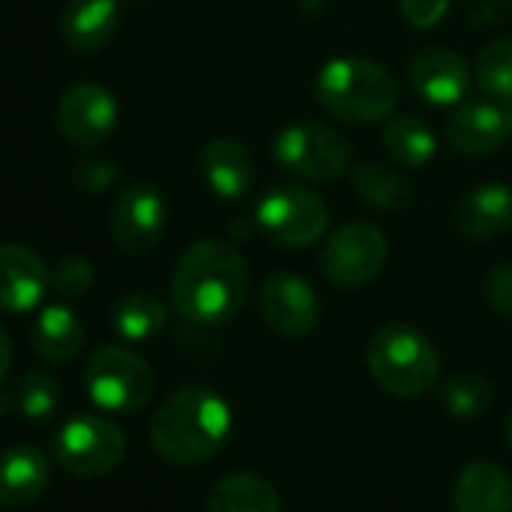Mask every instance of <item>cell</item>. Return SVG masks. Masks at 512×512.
Masks as SVG:
<instances>
[{"instance_id": "1", "label": "cell", "mask_w": 512, "mask_h": 512, "mask_svg": "<svg viewBox=\"0 0 512 512\" xmlns=\"http://www.w3.org/2000/svg\"><path fill=\"white\" fill-rule=\"evenodd\" d=\"M244 256L217 238H202L184 250L172 275V308L196 326L229 323L247 299Z\"/></svg>"}, {"instance_id": "2", "label": "cell", "mask_w": 512, "mask_h": 512, "mask_svg": "<svg viewBox=\"0 0 512 512\" xmlns=\"http://www.w3.org/2000/svg\"><path fill=\"white\" fill-rule=\"evenodd\" d=\"M229 431V404L205 386H187L157 407L151 419V446L163 461L190 467L217 455Z\"/></svg>"}, {"instance_id": "3", "label": "cell", "mask_w": 512, "mask_h": 512, "mask_svg": "<svg viewBox=\"0 0 512 512\" xmlns=\"http://www.w3.org/2000/svg\"><path fill=\"white\" fill-rule=\"evenodd\" d=\"M320 106L344 124L386 121L398 106V85L386 67L368 58H335L317 76Z\"/></svg>"}, {"instance_id": "4", "label": "cell", "mask_w": 512, "mask_h": 512, "mask_svg": "<svg viewBox=\"0 0 512 512\" xmlns=\"http://www.w3.org/2000/svg\"><path fill=\"white\" fill-rule=\"evenodd\" d=\"M365 362L374 383L401 401L422 398L440 377V356L434 344L410 323L380 326L368 341Z\"/></svg>"}, {"instance_id": "5", "label": "cell", "mask_w": 512, "mask_h": 512, "mask_svg": "<svg viewBox=\"0 0 512 512\" xmlns=\"http://www.w3.org/2000/svg\"><path fill=\"white\" fill-rule=\"evenodd\" d=\"M85 389L100 410L139 413L157 389L154 368L133 350L100 347L85 365Z\"/></svg>"}, {"instance_id": "6", "label": "cell", "mask_w": 512, "mask_h": 512, "mask_svg": "<svg viewBox=\"0 0 512 512\" xmlns=\"http://www.w3.org/2000/svg\"><path fill=\"white\" fill-rule=\"evenodd\" d=\"M55 461L82 479L112 473L127 455V434L103 416H73L67 419L52 443Z\"/></svg>"}, {"instance_id": "7", "label": "cell", "mask_w": 512, "mask_h": 512, "mask_svg": "<svg viewBox=\"0 0 512 512\" xmlns=\"http://www.w3.org/2000/svg\"><path fill=\"white\" fill-rule=\"evenodd\" d=\"M386 256L389 244L383 229L368 220H350L341 229H335L323 244L320 266L332 287L359 290L383 272Z\"/></svg>"}, {"instance_id": "8", "label": "cell", "mask_w": 512, "mask_h": 512, "mask_svg": "<svg viewBox=\"0 0 512 512\" xmlns=\"http://www.w3.org/2000/svg\"><path fill=\"white\" fill-rule=\"evenodd\" d=\"M253 220L281 247H308L329 229V208L314 190L281 184L263 193Z\"/></svg>"}, {"instance_id": "9", "label": "cell", "mask_w": 512, "mask_h": 512, "mask_svg": "<svg viewBox=\"0 0 512 512\" xmlns=\"http://www.w3.org/2000/svg\"><path fill=\"white\" fill-rule=\"evenodd\" d=\"M275 157L296 178L323 184V181L341 178L350 169L353 148L338 130H332L326 124L302 121V124H293L278 133Z\"/></svg>"}, {"instance_id": "10", "label": "cell", "mask_w": 512, "mask_h": 512, "mask_svg": "<svg viewBox=\"0 0 512 512\" xmlns=\"http://www.w3.org/2000/svg\"><path fill=\"white\" fill-rule=\"evenodd\" d=\"M260 317L278 338L302 341L320 323V302L305 278L290 272H275L263 281Z\"/></svg>"}, {"instance_id": "11", "label": "cell", "mask_w": 512, "mask_h": 512, "mask_svg": "<svg viewBox=\"0 0 512 512\" xmlns=\"http://www.w3.org/2000/svg\"><path fill=\"white\" fill-rule=\"evenodd\" d=\"M169 208L157 187L130 184L112 208V238L130 256L151 253L166 232Z\"/></svg>"}, {"instance_id": "12", "label": "cell", "mask_w": 512, "mask_h": 512, "mask_svg": "<svg viewBox=\"0 0 512 512\" xmlns=\"http://www.w3.org/2000/svg\"><path fill=\"white\" fill-rule=\"evenodd\" d=\"M118 127V100L97 82L73 85L58 103V130L76 148L103 145Z\"/></svg>"}, {"instance_id": "13", "label": "cell", "mask_w": 512, "mask_h": 512, "mask_svg": "<svg viewBox=\"0 0 512 512\" xmlns=\"http://www.w3.org/2000/svg\"><path fill=\"white\" fill-rule=\"evenodd\" d=\"M52 287V272L43 256L25 244H0V311L28 314Z\"/></svg>"}, {"instance_id": "14", "label": "cell", "mask_w": 512, "mask_h": 512, "mask_svg": "<svg viewBox=\"0 0 512 512\" xmlns=\"http://www.w3.org/2000/svg\"><path fill=\"white\" fill-rule=\"evenodd\" d=\"M407 82L419 100L431 106H455L470 88V70L461 55L443 46H431L413 55L407 67Z\"/></svg>"}, {"instance_id": "15", "label": "cell", "mask_w": 512, "mask_h": 512, "mask_svg": "<svg viewBox=\"0 0 512 512\" xmlns=\"http://www.w3.org/2000/svg\"><path fill=\"white\" fill-rule=\"evenodd\" d=\"M52 482L49 455L34 443H16L0 452V506H34Z\"/></svg>"}, {"instance_id": "16", "label": "cell", "mask_w": 512, "mask_h": 512, "mask_svg": "<svg viewBox=\"0 0 512 512\" xmlns=\"http://www.w3.org/2000/svg\"><path fill=\"white\" fill-rule=\"evenodd\" d=\"M449 145L464 157H485L494 154L509 139V121L506 109L494 103H464L452 112L446 124Z\"/></svg>"}, {"instance_id": "17", "label": "cell", "mask_w": 512, "mask_h": 512, "mask_svg": "<svg viewBox=\"0 0 512 512\" xmlns=\"http://www.w3.org/2000/svg\"><path fill=\"white\" fill-rule=\"evenodd\" d=\"M121 25L118 0H70L61 10V37L76 55L103 52Z\"/></svg>"}, {"instance_id": "18", "label": "cell", "mask_w": 512, "mask_h": 512, "mask_svg": "<svg viewBox=\"0 0 512 512\" xmlns=\"http://www.w3.org/2000/svg\"><path fill=\"white\" fill-rule=\"evenodd\" d=\"M455 512H512V476L494 461L467 464L452 485Z\"/></svg>"}, {"instance_id": "19", "label": "cell", "mask_w": 512, "mask_h": 512, "mask_svg": "<svg viewBox=\"0 0 512 512\" xmlns=\"http://www.w3.org/2000/svg\"><path fill=\"white\" fill-rule=\"evenodd\" d=\"M199 169L208 190L220 199H241L253 184V160L235 139H214L199 154Z\"/></svg>"}, {"instance_id": "20", "label": "cell", "mask_w": 512, "mask_h": 512, "mask_svg": "<svg viewBox=\"0 0 512 512\" xmlns=\"http://www.w3.org/2000/svg\"><path fill=\"white\" fill-rule=\"evenodd\" d=\"M455 223L467 238H494L512 226V190L503 184L473 187L455 208Z\"/></svg>"}, {"instance_id": "21", "label": "cell", "mask_w": 512, "mask_h": 512, "mask_svg": "<svg viewBox=\"0 0 512 512\" xmlns=\"http://www.w3.org/2000/svg\"><path fill=\"white\" fill-rule=\"evenodd\" d=\"M205 512H284L275 485L250 470L229 473L214 482Z\"/></svg>"}, {"instance_id": "22", "label": "cell", "mask_w": 512, "mask_h": 512, "mask_svg": "<svg viewBox=\"0 0 512 512\" xmlns=\"http://www.w3.org/2000/svg\"><path fill=\"white\" fill-rule=\"evenodd\" d=\"M85 347V326L67 305H49L34 323V350L52 365H70Z\"/></svg>"}, {"instance_id": "23", "label": "cell", "mask_w": 512, "mask_h": 512, "mask_svg": "<svg viewBox=\"0 0 512 512\" xmlns=\"http://www.w3.org/2000/svg\"><path fill=\"white\" fill-rule=\"evenodd\" d=\"M109 320H112V329L118 338H124L130 344H145L166 329L169 311L151 293H127L112 305Z\"/></svg>"}, {"instance_id": "24", "label": "cell", "mask_w": 512, "mask_h": 512, "mask_svg": "<svg viewBox=\"0 0 512 512\" xmlns=\"http://www.w3.org/2000/svg\"><path fill=\"white\" fill-rule=\"evenodd\" d=\"M383 145L389 157L404 169H422L437 154V139L422 118L401 115L389 118L383 127Z\"/></svg>"}, {"instance_id": "25", "label": "cell", "mask_w": 512, "mask_h": 512, "mask_svg": "<svg viewBox=\"0 0 512 512\" xmlns=\"http://www.w3.org/2000/svg\"><path fill=\"white\" fill-rule=\"evenodd\" d=\"M353 190L380 211H401L413 202V187L380 163H359L353 172Z\"/></svg>"}, {"instance_id": "26", "label": "cell", "mask_w": 512, "mask_h": 512, "mask_svg": "<svg viewBox=\"0 0 512 512\" xmlns=\"http://www.w3.org/2000/svg\"><path fill=\"white\" fill-rule=\"evenodd\" d=\"M491 398H494L491 383L482 374H473V371L452 374L440 386V401L455 419H473V416L485 413L491 407Z\"/></svg>"}, {"instance_id": "27", "label": "cell", "mask_w": 512, "mask_h": 512, "mask_svg": "<svg viewBox=\"0 0 512 512\" xmlns=\"http://www.w3.org/2000/svg\"><path fill=\"white\" fill-rule=\"evenodd\" d=\"M473 76L488 97L512 103V37L488 43L476 58Z\"/></svg>"}, {"instance_id": "28", "label": "cell", "mask_w": 512, "mask_h": 512, "mask_svg": "<svg viewBox=\"0 0 512 512\" xmlns=\"http://www.w3.org/2000/svg\"><path fill=\"white\" fill-rule=\"evenodd\" d=\"M13 395H16V407L28 419H34V422L49 419L58 410V404H61V386H58V380L49 371H37V368L34 371H25L19 377Z\"/></svg>"}, {"instance_id": "29", "label": "cell", "mask_w": 512, "mask_h": 512, "mask_svg": "<svg viewBox=\"0 0 512 512\" xmlns=\"http://www.w3.org/2000/svg\"><path fill=\"white\" fill-rule=\"evenodd\" d=\"M94 287V266L85 256H64L52 269V290L64 299H82Z\"/></svg>"}, {"instance_id": "30", "label": "cell", "mask_w": 512, "mask_h": 512, "mask_svg": "<svg viewBox=\"0 0 512 512\" xmlns=\"http://www.w3.org/2000/svg\"><path fill=\"white\" fill-rule=\"evenodd\" d=\"M485 302L506 320H512V263H500L485 275Z\"/></svg>"}, {"instance_id": "31", "label": "cell", "mask_w": 512, "mask_h": 512, "mask_svg": "<svg viewBox=\"0 0 512 512\" xmlns=\"http://www.w3.org/2000/svg\"><path fill=\"white\" fill-rule=\"evenodd\" d=\"M449 4L452 0H398V10L407 25H413L416 31H428L449 13Z\"/></svg>"}, {"instance_id": "32", "label": "cell", "mask_w": 512, "mask_h": 512, "mask_svg": "<svg viewBox=\"0 0 512 512\" xmlns=\"http://www.w3.org/2000/svg\"><path fill=\"white\" fill-rule=\"evenodd\" d=\"M76 184L82 190H106L112 181H115V166L112 163H103V160H91V163H79L76 166Z\"/></svg>"}, {"instance_id": "33", "label": "cell", "mask_w": 512, "mask_h": 512, "mask_svg": "<svg viewBox=\"0 0 512 512\" xmlns=\"http://www.w3.org/2000/svg\"><path fill=\"white\" fill-rule=\"evenodd\" d=\"M10 368H13V341L4 329H0V383L7 380Z\"/></svg>"}, {"instance_id": "34", "label": "cell", "mask_w": 512, "mask_h": 512, "mask_svg": "<svg viewBox=\"0 0 512 512\" xmlns=\"http://www.w3.org/2000/svg\"><path fill=\"white\" fill-rule=\"evenodd\" d=\"M506 440H509V446H512V413H509V419H506Z\"/></svg>"}, {"instance_id": "35", "label": "cell", "mask_w": 512, "mask_h": 512, "mask_svg": "<svg viewBox=\"0 0 512 512\" xmlns=\"http://www.w3.org/2000/svg\"><path fill=\"white\" fill-rule=\"evenodd\" d=\"M506 121H509V136H512V103H506Z\"/></svg>"}, {"instance_id": "36", "label": "cell", "mask_w": 512, "mask_h": 512, "mask_svg": "<svg viewBox=\"0 0 512 512\" xmlns=\"http://www.w3.org/2000/svg\"><path fill=\"white\" fill-rule=\"evenodd\" d=\"M133 4H145V0H133Z\"/></svg>"}]
</instances>
